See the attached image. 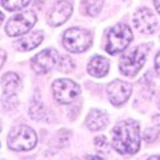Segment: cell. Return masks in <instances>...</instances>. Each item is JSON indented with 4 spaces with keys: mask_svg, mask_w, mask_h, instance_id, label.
<instances>
[{
    "mask_svg": "<svg viewBox=\"0 0 160 160\" xmlns=\"http://www.w3.org/2000/svg\"><path fill=\"white\" fill-rule=\"evenodd\" d=\"M155 69H156V72L160 75V52L156 55V58H155Z\"/></svg>",
    "mask_w": 160,
    "mask_h": 160,
    "instance_id": "cell-20",
    "label": "cell"
},
{
    "mask_svg": "<svg viewBox=\"0 0 160 160\" xmlns=\"http://www.w3.org/2000/svg\"><path fill=\"white\" fill-rule=\"evenodd\" d=\"M109 71V62L103 56H95L88 64V72L95 78L106 76Z\"/></svg>",
    "mask_w": 160,
    "mask_h": 160,
    "instance_id": "cell-13",
    "label": "cell"
},
{
    "mask_svg": "<svg viewBox=\"0 0 160 160\" xmlns=\"http://www.w3.org/2000/svg\"><path fill=\"white\" fill-rule=\"evenodd\" d=\"M73 68H75L73 62L68 56H64V58L60 59V62H59V69L62 72H71Z\"/></svg>",
    "mask_w": 160,
    "mask_h": 160,
    "instance_id": "cell-18",
    "label": "cell"
},
{
    "mask_svg": "<svg viewBox=\"0 0 160 160\" xmlns=\"http://www.w3.org/2000/svg\"><path fill=\"white\" fill-rule=\"evenodd\" d=\"M36 146V133L28 126L15 127L8 135V147L13 151H28Z\"/></svg>",
    "mask_w": 160,
    "mask_h": 160,
    "instance_id": "cell-5",
    "label": "cell"
},
{
    "mask_svg": "<svg viewBox=\"0 0 160 160\" xmlns=\"http://www.w3.org/2000/svg\"><path fill=\"white\" fill-rule=\"evenodd\" d=\"M95 146H96L99 149H102L103 152H107L108 151V143L104 136H99L95 139Z\"/></svg>",
    "mask_w": 160,
    "mask_h": 160,
    "instance_id": "cell-19",
    "label": "cell"
},
{
    "mask_svg": "<svg viewBox=\"0 0 160 160\" xmlns=\"http://www.w3.org/2000/svg\"><path fill=\"white\" fill-rule=\"evenodd\" d=\"M3 20H4V15H3L2 12H0V24L3 23Z\"/></svg>",
    "mask_w": 160,
    "mask_h": 160,
    "instance_id": "cell-25",
    "label": "cell"
},
{
    "mask_svg": "<svg viewBox=\"0 0 160 160\" xmlns=\"http://www.w3.org/2000/svg\"><path fill=\"white\" fill-rule=\"evenodd\" d=\"M133 24L136 29L142 33H152L156 29L158 22L155 15L148 8H140L133 15Z\"/></svg>",
    "mask_w": 160,
    "mask_h": 160,
    "instance_id": "cell-11",
    "label": "cell"
},
{
    "mask_svg": "<svg viewBox=\"0 0 160 160\" xmlns=\"http://www.w3.org/2000/svg\"><path fill=\"white\" fill-rule=\"evenodd\" d=\"M83 7L84 11L89 16H96L102 11L103 7V0H83Z\"/></svg>",
    "mask_w": 160,
    "mask_h": 160,
    "instance_id": "cell-16",
    "label": "cell"
},
{
    "mask_svg": "<svg viewBox=\"0 0 160 160\" xmlns=\"http://www.w3.org/2000/svg\"><path fill=\"white\" fill-rule=\"evenodd\" d=\"M56 62H58V52L55 49L48 48L39 52L38 55H35V58L32 59V68L38 73H47L53 68Z\"/></svg>",
    "mask_w": 160,
    "mask_h": 160,
    "instance_id": "cell-9",
    "label": "cell"
},
{
    "mask_svg": "<svg viewBox=\"0 0 160 160\" xmlns=\"http://www.w3.org/2000/svg\"><path fill=\"white\" fill-rule=\"evenodd\" d=\"M87 160H103L100 156H93V155H88L87 156Z\"/></svg>",
    "mask_w": 160,
    "mask_h": 160,
    "instance_id": "cell-22",
    "label": "cell"
},
{
    "mask_svg": "<svg viewBox=\"0 0 160 160\" xmlns=\"http://www.w3.org/2000/svg\"><path fill=\"white\" fill-rule=\"evenodd\" d=\"M35 23H36V15L32 11H24L8 20L6 31L9 36H22L35 26Z\"/></svg>",
    "mask_w": 160,
    "mask_h": 160,
    "instance_id": "cell-6",
    "label": "cell"
},
{
    "mask_svg": "<svg viewBox=\"0 0 160 160\" xmlns=\"http://www.w3.org/2000/svg\"><path fill=\"white\" fill-rule=\"evenodd\" d=\"M92 44V33L83 28H69L64 32L63 46L68 51L80 53L88 49Z\"/></svg>",
    "mask_w": 160,
    "mask_h": 160,
    "instance_id": "cell-4",
    "label": "cell"
},
{
    "mask_svg": "<svg viewBox=\"0 0 160 160\" xmlns=\"http://www.w3.org/2000/svg\"><path fill=\"white\" fill-rule=\"evenodd\" d=\"M149 51V46H139L131 51L124 53L120 59V72L126 76L133 78L140 69H142L144 62H146L147 53Z\"/></svg>",
    "mask_w": 160,
    "mask_h": 160,
    "instance_id": "cell-2",
    "label": "cell"
},
{
    "mask_svg": "<svg viewBox=\"0 0 160 160\" xmlns=\"http://www.w3.org/2000/svg\"><path fill=\"white\" fill-rule=\"evenodd\" d=\"M3 104L7 108H12V103L13 102L16 104V91L20 83V79L16 73H6L3 76Z\"/></svg>",
    "mask_w": 160,
    "mask_h": 160,
    "instance_id": "cell-10",
    "label": "cell"
},
{
    "mask_svg": "<svg viewBox=\"0 0 160 160\" xmlns=\"http://www.w3.org/2000/svg\"><path fill=\"white\" fill-rule=\"evenodd\" d=\"M29 2L31 0H2V4L8 11H18V9H22L28 6Z\"/></svg>",
    "mask_w": 160,
    "mask_h": 160,
    "instance_id": "cell-17",
    "label": "cell"
},
{
    "mask_svg": "<svg viewBox=\"0 0 160 160\" xmlns=\"http://www.w3.org/2000/svg\"><path fill=\"white\" fill-rule=\"evenodd\" d=\"M148 160H160V155H155V156H151Z\"/></svg>",
    "mask_w": 160,
    "mask_h": 160,
    "instance_id": "cell-24",
    "label": "cell"
},
{
    "mask_svg": "<svg viewBox=\"0 0 160 160\" xmlns=\"http://www.w3.org/2000/svg\"><path fill=\"white\" fill-rule=\"evenodd\" d=\"M43 40V33L38 31V32H32V33H24L22 35V39L18 40V48L22 51H31V49L36 48Z\"/></svg>",
    "mask_w": 160,
    "mask_h": 160,
    "instance_id": "cell-15",
    "label": "cell"
},
{
    "mask_svg": "<svg viewBox=\"0 0 160 160\" xmlns=\"http://www.w3.org/2000/svg\"><path fill=\"white\" fill-rule=\"evenodd\" d=\"M131 92H132L131 84L123 82V80H113L107 87V93H108L109 102L116 107L126 103L128 98L131 96Z\"/></svg>",
    "mask_w": 160,
    "mask_h": 160,
    "instance_id": "cell-8",
    "label": "cell"
},
{
    "mask_svg": "<svg viewBox=\"0 0 160 160\" xmlns=\"http://www.w3.org/2000/svg\"><path fill=\"white\" fill-rule=\"evenodd\" d=\"M132 39H133L132 31L127 24H124V23L116 24L115 27L111 28V31L108 33L107 47H106L107 52L111 55H115V53L124 51L129 46V43L132 42Z\"/></svg>",
    "mask_w": 160,
    "mask_h": 160,
    "instance_id": "cell-3",
    "label": "cell"
},
{
    "mask_svg": "<svg viewBox=\"0 0 160 160\" xmlns=\"http://www.w3.org/2000/svg\"><path fill=\"white\" fill-rule=\"evenodd\" d=\"M86 124L91 131H99V129H103L108 124V118H107V115L103 111H100V109H92V111L88 113Z\"/></svg>",
    "mask_w": 160,
    "mask_h": 160,
    "instance_id": "cell-14",
    "label": "cell"
},
{
    "mask_svg": "<svg viewBox=\"0 0 160 160\" xmlns=\"http://www.w3.org/2000/svg\"><path fill=\"white\" fill-rule=\"evenodd\" d=\"M155 8H156V11L160 13V0H155Z\"/></svg>",
    "mask_w": 160,
    "mask_h": 160,
    "instance_id": "cell-23",
    "label": "cell"
},
{
    "mask_svg": "<svg viewBox=\"0 0 160 160\" xmlns=\"http://www.w3.org/2000/svg\"><path fill=\"white\" fill-rule=\"evenodd\" d=\"M112 146L119 153L132 155L140 147V128L135 120H124L112 129Z\"/></svg>",
    "mask_w": 160,
    "mask_h": 160,
    "instance_id": "cell-1",
    "label": "cell"
},
{
    "mask_svg": "<svg viewBox=\"0 0 160 160\" xmlns=\"http://www.w3.org/2000/svg\"><path fill=\"white\" fill-rule=\"evenodd\" d=\"M4 60H6V53H4V51H0V68H2Z\"/></svg>",
    "mask_w": 160,
    "mask_h": 160,
    "instance_id": "cell-21",
    "label": "cell"
},
{
    "mask_svg": "<svg viewBox=\"0 0 160 160\" xmlns=\"http://www.w3.org/2000/svg\"><path fill=\"white\" fill-rule=\"evenodd\" d=\"M53 98L62 104H69L79 96L80 88L75 82L69 79H59L52 86Z\"/></svg>",
    "mask_w": 160,
    "mask_h": 160,
    "instance_id": "cell-7",
    "label": "cell"
},
{
    "mask_svg": "<svg viewBox=\"0 0 160 160\" xmlns=\"http://www.w3.org/2000/svg\"><path fill=\"white\" fill-rule=\"evenodd\" d=\"M72 4L68 0H60L53 6L51 12L48 13V24L53 27H59L71 16Z\"/></svg>",
    "mask_w": 160,
    "mask_h": 160,
    "instance_id": "cell-12",
    "label": "cell"
}]
</instances>
